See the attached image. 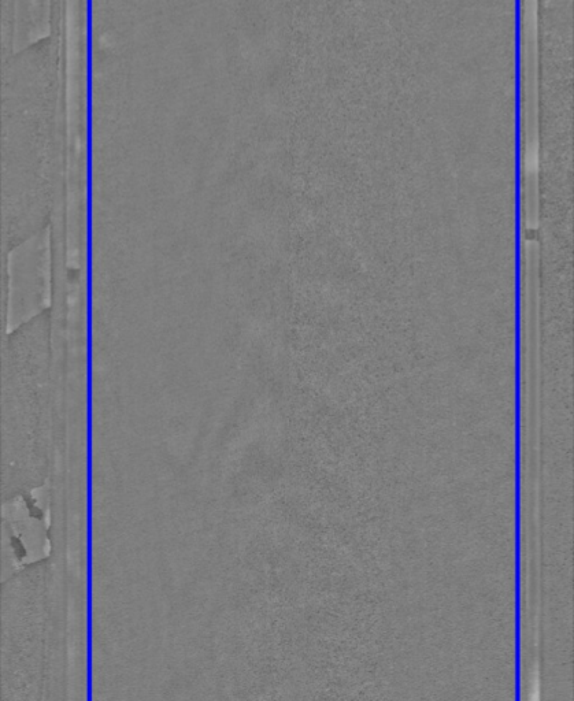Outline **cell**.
<instances>
[{"label": "cell", "instance_id": "6da1fadb", "mask_svg": "<svg viewBox=\"0 0 574 701\" xmlns=\"http://www.w3.org/2000/svg\"><path fill=\"white\" fill-rule=\"evenodd\" d=\"M531 701H540V684L538 677H535V681H533Z\"/></svg>", "mask_w": 574, "mask_h": 701}]
</instances>
